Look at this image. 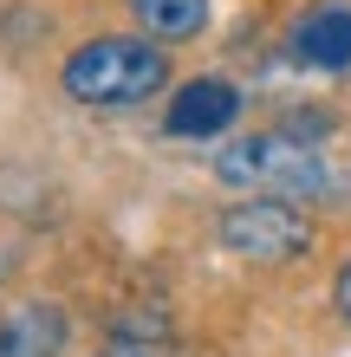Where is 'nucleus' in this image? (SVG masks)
Wrapping results in <instances>:
<instances>
[{
	"mask_svg": "<svg viewBox=\"0 0 351 357\" xmlns=\"http://www.w3.org/2000/svg\"><path fill=\"white\" fill-rule=\"evenodd\" d=\"M59 78L91 111H124V104H150L170 85V59L156 52V39H85Z\"/></svg>",
	"mask_w": 351,
	"mask_h": 357,
	"instance_id": "obj_1",
	"label": "nucleus"
},
{
	"mask_svg": "<svg viewBox=\"0 0 351 357\" xmlns=\"http://www.w3.org/2000/svg\"><path fill=\"white\" fill-rule=\"evenodd\" d=\"M215 176L228 188H247V195H332V169L319 162V150L293 130H254V137H234L228 150L215 156Z\"/></svg>",
	"mask_w": 351,
	"mask_h": 357,
	"instance_id": "obj_2",
	"label": "nucleus"
},
{
	"mask_svg": "<svg viewBox=\"0 0 351 357\" xmlns=\"http://www.w3.org/2000/svg\"><path fill=\"white\" fill-rule=\"evenodd\" d=\"M221 247H228L234 260H254V266H293L313 254V227L293 202L280 195H247L234 208H221Z\"/></svg>",
	"mask_w": 351,
	"mask_h": 357,
	"instance_id": "obj_3",
	"label": "nucleus"
},
{
	"mask_svg": "<svg viewBox=\"0 0 351 357\" xmlns=\"http://www.w3.org/2000/svg\"><path fill=\"white\" fill-rule=\"evenodd\" d=\"M241 117V91L228 85V78H195V85H182L170 98V111H163V130L195 143V137H215L228 130V123Z\"/></svg>",
	"mask_w": 351,
	"mask_h": 357,
	"instance_id": "obj_4",
	"label": "nucleus"
},
{
	"mask_svg": "<svg viewBox=\"0 0 351 357\" xmlns=\"http://www.w3.org/2000/svg\"><path fill=\"white\" fill-rule=\"evenodd\" d=\"M293 59L313 72H345L351 66V0H325L293 26Z\"/></svg>",
	"mask_w": 351,
	"mask_h": 357,
	"instance_id": "obj_5",
	"label": "nucleus"
},
{
	"mask_svg": "<svg viewBox=\"0 0 351 357\" xmlns=\"http://www.w3.org/2000/svg\"><path fill=\"white\" fill-rule=\"evenodd\" d=\"M66 338H72V325L59 305H27L0 325V357H59Z\"/></svg>",
	"mask_w": 351,
	"mask_h": 357,
	"instance_id": "obj_6",
	"label": "nucleus"
},
{
	"mask_svg": "<svg viewBox=\"0 0 351 357\" xmlns=\"http://www.w3.org/2000/svg\"><path fill=\"white\" fill-rule=\"evenodd\" d=\"M137 26L156 39V46H176V39H195L209 26V0H130Z\"/></svg>",
	"mask_w": 351,
	"mask_h": 357,
	"instance_id": "obj_7",
	"label": "nucleus"
},
{
	"mask_svg": "<svg viewBox=\"0 0 351 357\" xmlns=\"http://www.w3.org/2000/svg\"><path fill=\"white\" fill-rule=\"evenodd\" d=\"M332 305H338V319H351V260L338 266V280H332Z\"/></svg>",
	"mask_w": 351,
	"mask_h": 357,
	"instance_id": "obj_8",
	"label": "nucleus"
},
{
	"mask_svg": "<svg viewBox=\"0 0 351 357\" xmlns=\"http://www.w3.org/2000/svg\"><path fill=\"white\" fill-rule=\"evenodd\" d=\"M105 357H163V351H150V344H117V351H105Z\"/></svg>",
	"mask_w": 351,
	"mask_h": 357,
	"instance_id": "obj_9",
	"label": "nucleus"
}]
</instances>
